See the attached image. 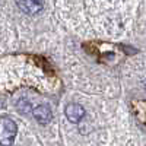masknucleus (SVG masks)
Instances as JSON below:
<instances>
[{"label":"nucleus","mask_w":146,"mask_h":146,"mask_svg":"<svg viewBox=\"0 0 146 146\" xmlns=\"http://www.w3.org/2000/svg\"><path fill=\"white\" fill-rule=\"evenodd\" d=\"M0 126H2V129H0V143H2V146H10L18 133L16 123L9 117H3L0 121Z\"/></svg>","instance_id":"f257e3e1"},{"label":"nucleus","mask_w":146,"mask_h":146,"mask_svg":"<svg viewBox=\"0 0 146 146\" xmlns=\"http://www.w3.org/2000/svg\"><path fill=\"white\" fill-rule=\"evenodd\" d=\"M64 114L70 123H79V121L85 117V108L79 104H69L64 108Z\"/></svg>","instance_id":"f03ea898"},{"label":"nucleus","mask_w":146,"mask_h":146,"mask_svg":"<svg viewBox=\"0 0 146 146\" xmlns=\"http://www.w3.org/2000/svg\"><path fill=\"white\" fill-rule=\"evenodd\" d=\"M34 117H35V120L38 121L40 124L45 126V124L50 123L51 118H53L51 108L48 107V105H44V104H41V105H38V107H35V110H34Z\"/></svg>","instance_id":"7ed1b4c3"},{"label":"nucleus","mask_w":146,"mask_h":146,"mask_svg":"<svg viewBox=\"0 0 146 146\" xmlns=\"http://www.w3.org/2000/svg\"><path fill=\"white\" fill-rule=\"evenodd\" d=\"M16 5L22 12H25L28 15H34V13H36V12H40L42 9V3L32 2V0H23V2H18Z\"/></svg>","instance_id":"20e7f679"},{"label":"nucleus","mask_w":146,"mask_h":146,"mask_svg":"<svg viewBox=\"0 0 146 146\" xmlns=\"http://www.w3.org/2000/svg\"><path fill=\"white\" fill-rule=\"evenodd\" d=\"M31 102L28 101V100H23V98H21L18 102H16V110H18V113L19 114H28L29 111H31Z\"/></svg>","instance_id":"39448f33"}]
</instances>
